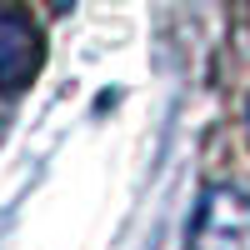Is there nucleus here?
Returning a JSON list of instances; mask_svg holds the SVG:
<instances>
[{
    "instance_id": "nucleus-1",
    "label": "nucleus",
    "mask_w": 250,
    "mask_h": 250,
    "mask_svg": "<svg viewBox=\"0 0 250 250\" xmlns=\"http://www.w3.org/2000/svg\"><path fill=\"white\" fill-rule=\"evenodd\" d=\"M185 250H250V195L240 185H210L200 195Z\"/></svg>"
},
{
    "instance_id": "nucleus-2",
    "label": "nucleus",
    "mask_w": 250,
    "mask_h": 250,
    "mask_svg": "<svg viewBox=\"0 0 250 250\" xmlns=\"http://www.w3.org/2000/svg\"><path fill=\"white\" fill-rule=\"evenodd\" d=\"M40 55H45V45H40V30L30 25L25 10L15 5H0V85H30L35 70H40Z\"/></svg>"
},
{
    "instance_id": "nucleus-3",
    "label": "nucleus",
    "mask_w": 250,
    "mask_h": 250,
    "mask_svg": "<svg viewBox=\"0 0 250 250\" xmlns=\"http://www.w3.org/2000/svg\"><path fill=\"white\" fill-rule=\"evenodd\" d=\"M245 140H250V100H245Z\"/></svg>"
}]
</instances>
